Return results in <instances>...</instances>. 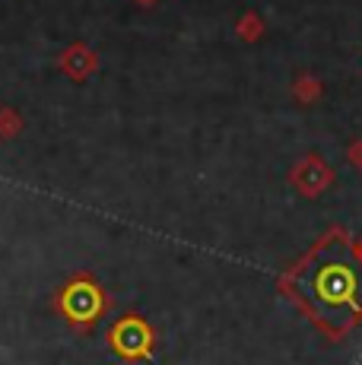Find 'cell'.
<instances>
[{
  "label": "cell",
  "mask_w": 362,
  "mask_h": 365,
  "mask_svg": "<svg viewBox=\"0 0 362 365\" xmlns=\"http://www.w3.org/2000/svg\"><path fill=\"white\" fill-rule=\"evenodd\" d=\"M350 163L356 168H362V140H356V143L350 146Z\"/></svg>",
  "instance_id": "9"
},
{
  "label": "cell",
  "mask_w": 362,
  "mask_h": 365,
  "mask_svg": "<svg viewBox=\"0 0 362 365\" xmlns=\"http://www.w3.org/2000/svg\"><path fill=\"white\" fill-rule=\"evenodd\" d=\"M289 178L305 197H315V194L327 191V185L333 181V175H331V168L324 165L321 156H305L302 163L289 172Z\"/></svg>",
  "instance_id": "5"
},
{
  "label": "cell",
  "mask_w": 362,
  "mask_h": 365,
  "mask_svg": "<svg viewBox=\"0 0 362 365\" xmlns=\"http://www.w3.org/2000/svg\"><path fill=\"white\" fill-rule=\"evenodd\" d=\"M292 96H296L299 102H305V105H309V102H315L318 96H321V86H318V80H315V76L302 73L296 83H292Z\"/></svg>",
  "instance_id": "7"
},
{
  "label": "cell",
  "mask_w": 362,
  "mask_h": 365,
  "mask_svg": "<svg viewBox=\"0 0 362 365\" xmlns=\"http://www.w3.org/2000/svg\"><path fill=\"white\" fill-rule=\"evenodd\" d=\"M235 32L242 35L245 41H254V38H261L264 35V19L257 16V13H245V16H239V23H235Z\"/></svg>",
  "instance_id": "8"
},
{
  "label": "cell",
  "mask_w": 362,
  "mask_h": 365,
  "mask_svg": "<svg viewBox=\"0 0 362 365\" xmlns=\"http://www.w3.org/2000/svg\"><path fill=\"white\" fill-rule=\"evenodd\" d=\"M134 4H137V6H156L159 0H134Z\"/></svg>",
  "instance_id": "10"
},
{
  "label": "cell",
  "mask_w": 362,
  "mask_h": 365,
  "mask_svg": "<svg viewBox=\"0 0 362 365\" xmlns=\"http://www.w3.org/2000/svg\"><path fill=\"white\" fill-rule=\"evenodd\" d=\"M105 343L118 359L146 362V359H152V353H156V331H152V324L146 318L128 312L108 327Z\"/></svg>",
  "instance_id": "3"
},
{
  "label": "cell",
  "mask_w": 362,
  "mask_h": 365,
  "mask_svg": "<svg viewBox=\"0 0 362 365\" xmlns=\"http://www.w3.org/2000/svg\"><path fill=\"white\" fill-rule=\"evenodd\" d=\"M26 121L23 115H19L13 105H0V143H10V140H16L19 133H23Z\"/></svg>",
  "instance_id": "6"
},
{
  "label": "cell",
  "mask_w": 362,
  "mask_h": 365,
  "mask_svg": "<svg viewBox=\"0 0 362 365\" xmlns=\"http://www.w3.org/2000/svg\"><path fill=\"white\" fill-rule=\"evenodd\" d=\"M280 292L327 340H343L362 324V238L327 229L280 277Z\"/></svg>",
  "instance_id": "1"
},
{
  "label": "cell",
  "mask_w": 362,
  "mask_h": 365,
  "mask_svg": "<svg viewBox=\"0 0 362 365\" xmlns=\"http://www.w3.org/2000/svg\"><path fill=\"white\" fill-rule=\"evenodd\" d=\"M58 70L73 83H83L99 70V54L86 45V41H73L58 54Z\"/></svg>",
  "instance_id": "4"
},
{
  "label": "cell",
  "mask_w": 362,
  "mask_h": 365,
  "mask_svg": "<svg viewBox=\"0 0 362 365\" xmlns=\"http://www.w3.org/2000/svg\"><path fill=\"white\" fill-rule=\"evenodd\" d=\"M51 308L71 331L89 334L111 312V296L89 270H76L54 289Z\"/></svg>",
  "instance_id": "2"
}]
</instances>
